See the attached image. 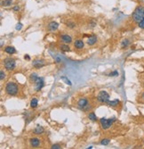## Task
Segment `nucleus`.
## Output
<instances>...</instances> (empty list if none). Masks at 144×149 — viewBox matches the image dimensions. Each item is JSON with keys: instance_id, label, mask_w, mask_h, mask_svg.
Masks as SVG:
<instances>
[{"instance_id": "1", "label": "nucleus", "mask_w": 144, "mask_h": 149, "mask_svg": "<svg viewBox=\"0 0 144 149\" xmlns=\"http://www.w3.org/2000/svg\"><path fill=\"white\" fill-rule=\"evenodd\" d=\"M132 16H133V22L139 23L141 20L144 19V6H138L133 13Z\"/></svg>"}, {"instance_id": "2", "label": "nucleus", "mask_w": 144, "mask_h": 149, "mask_svg": "<svg viewBox=\"0 0 144 149\" xmlns=\"http://www.w3.org/2000/svg\"><path fill=\"white\" fill-rule=\"evenodd\" d=\"M18 86L16 85L14 82L9 81L6 86V92L10 95H14L18 93Z\"/></svg>"}, {"instance_id": "3", "label": "nucleus", "mask_w": 144, "mask_h": 149, "mask_svg": "<svg viewBox=\"0 0 144 149\" xmlns=\"http://www.w3.org/2000/svg\"><path fill=\"white\" fill-rule=\"evenodd\" d=\"M4 65L7 71H13L16 66L15 61L12 58H7L4 61Z\"/></svg>"}, {"instance_id": "4", "label": "nucleus", "mask_w": 144, "mask_h": 149, "mask_svg": "<svg viewBox=\"0 0 144 149\" xmlns=\"http://www.w3.org/2000/svg\"><path fill=\"white\" fill-rule=\"evenodd\" d=\"M97 99L100 103H108L110 100V95L106 91H100L97 96Z\"/></svg>"}, {"instance_id": "5", "label": "nucleus", "mask_w": 144, "mask_h": 149, "mask_svg": "<svg viewBox=\"0 0 144 149\" xmlns=\"http://www.w3.org/2000/svg\"><path fill=\"white\" fill-rule=\"evenodd\" d=\"M115 121V119L113 118V119H105V118H101L100 120V122L101 124V127L102 129L104 130H107V129H109V128L111 126V124H112L113 121Z\"/></svg>"}, {"instance_id": "6", "label": "nucleus", "mask_w": 144, "mask_h": 149, "mask_svg": "<svg viewBox=\"0 0 144 149\" xmlns=\"http://www.w3.org/2000/svg\"><path fill=\"white\" fill-rule=\"evenodd\" d=\"M78 106L79 109H85L88 106V100L86 98H81L79 99L78 102Z\"/></svg>"}, {"instance_id": "7", "label": "nucleus", "mask_w": 144, "mask_h": 149, "mask_svg": "<svg viewBox=\"0 0 144 149\" xmlns=\"http://www.w3.org/2000/svg\"><path fill=\"white\" fill-rule=\"evenodd\" d=\"M35 88H36V90L37 91H39L42 88H43V86H44V79H42V78H39L38 77V79L35 80Z\"/></svg>"}, {"instance_id": "8", "label": "nucleus", "mask_w": 144, "mask_h": 149, "mask_svg": "<svg viewBox=\"0 0 144 149\" xmlns=\"http://www.w3.org/2000/svg\"><path fill=\"white\" fill-rule=\"evenodd\" d=\"M32 64H33V66H34L35 68H37V69H40V68H42V67H44V65H45L44 60H38V59L33 61Z\"/></svg>"}, {"instance_id": "9", "label": "nucleus", "mask_w": 144, "mask_h": 149, "mask_svg": "<svg viewBox=\"0 0 144 149\" xmlns=\"http://www.w3.org/2000/svg\"><path fill=\"white\" fill-rule=\"evenodd\" d=\"M61 40L64 44H69V43H71L72 42V38L70 36L64 34V35H62L61 37Z\"/></svg>"}, {"instance_id": "10", "label": "nucleus", "mask_w": 144, "mask_h": 149, "mask_svg": "<svg viewBox=\"0 0 144 149\" xmlns=\"http://www.w3.org/2000/svg\"><path fill=\"white\" fill-rule=\"evenodd\" d=\"M29 144H30V146H33V147H38V146L40 145V139H38V138H37V137L30 138V140H29Z\"/></svg>"}, {"instance_id": "11", "label": "nucleus", "mask_w": 144, "mask_h": 149, "mask_svg": "<svg viewBox=\"0 0 144 149\" xmlns=\"http://www.w3.org/2000/svg\"><path fill=\"white\" fill-rule=\"evenodd\" d=\"M58 28H59V24H58L56 22H51L50 23L48 24V30H51V31H54V30H56Z\"/></svg>"}, {"instance_id": "12", "label": "nucleus", "mask_w": 144, "mask_h": 149, "mask_svg": "<svg viewBox=\"0 0 144 149\" xmlns=\"http://www.w3.org/2000/svg\"><path fill=\"white\" fill-rule=\"evenodd\" d=\"M74 46H75V48L77 49H82V48H84V42L82 41L81 39H77Z\"/></svg>"}, {"instance_id": "13", "label": "nucleus", "mask_w": 144, "mask_h": 149, "mask_svg": "<svg viewBox=\"0 0 144 149\" xmlns=\"http://www.w3.org/2000/svg\"><path fill=\"white\" fill-rule=\"evenodd\" d=\"M5 52H6V53H7V54H14V53L16 52V50H15V48H13V47L8 46V47H6V48H5Z\"/></svg>"}, {"instance_id": "14", "label": "nucleus", "mask_w": 144, "mask_h": 149, "mask_svg": "<svg viewBox=\"0 0 144 149\" xmlns=\"http://www.w3.org/2000/svg\"><path fill=\"white\" fill-rule=\"evenodd\" d=\"M97 41V38H96V36H91L90 38H88L87 40V44L92 46V45H94Z\"/></svg>"}, {"instance_id": "15", "label": "nucleus", "mask_w": 144, "mask_h": 149, "mask_svg": "<svg viewBox=\"0 0 144 149\" xmlns=\"http://www.w3.org/2000/svg\"><path fill=\"white\" fill-rule=\"evenodd\" d=\"M43 132H44V128L42 127V126H39V125H38L36 127V129L34 130V133L37 134V135H40Z\"/></svg>"}, {"instance_id": "16", "label": "nucleus", "mask_w": 144, "mask_h": 149, "mask_svg": "<svg viewBox=\"0 0 144 149\" xmlns=\"http://www.w3.org/2000/svg\"><path fill=\"white\" fill-rule=\"evenodd\" d=\"M38 101L37 98H33L31 101H30V106H31L32 108H36L38 106Z\"/></svg>"}, {"instance_id": "17", "label": "nucleus", "mask_w": 144, "mask_h": 149, "mask_svg": "<svg viewBox=\"0 0 144 149\" xmlns=\"http://www.w3.org/2000/svg\"><path fill=\"white\" fill-rule=\"evenodd\" d=\"M12 4H13V0H4V1H2L3 6H9Z\"/></svg>"}, {"instance_id": "18", "label": "nucleus", "mask_w": 144, "mask_h": 149, "mask_svg": "<svg viewBox=\"0 0 144 149\" xmlns=\"http://www.w3.org/2000/svg\"><path fill=\"white\" fill-rule=\"evenodd\" d=\"M61 50L63 51V52H69L70 50V48H69V46H67V45H61Z\"/></svg>"}, {"instance_id": "19", "label": "nucleus", "mask_w": 144, "mask_h": 149, "mask_svg": "<svg viewBox=\"0 0 144 149\" xmlns=\"http://www.w3.org/2000/svg\"><path fill=\"white\" fill-rule=\"evenodd\" d=\"M88 118L91 120V121H96L97 120V117H96V115L94 113H90L88 114Z\"/></svg>"}, {"instance_id": "20", "label": "nucleus", "mask_w": 144, "mask_h": 149, "mask_svg": "<svg viewBox=\"0 0 144 149\" xmlns=\"http://www.w3.org/2000/svg\"><path fill=\"white\" fill-rule=\"evenodd\" d=\"M108 104L110 105V106H116V105L119 104V100L116 99V100H114V101H110V102H108Z\"/></svg>"}, {"instance_id": "21", "label": "nucleus", "mask_w": 144, "mask_h": 149, "mask_svg": "<svg viewBox=\"0 0 144 149\" xmlns=\"http://www.w3.org/2000/svg\"><path fill=\"white\" fill-rule=\"evenodd\" d=\"M100 144H101L102 146H107V145H109V144H110V139H109V138L102 139L101 141H100Z\"/></svg>"}, {"instance_id": "22", "label": "nucleus", "mask_w": 144, "mask_h": 149, "mask_svg": "<svg viewBox=\"0 0 144 149\" xmlns=\"http://www.w3.org/2000/svg\"><path fill=\"white\" fill-rule=\"evenodd\" d=\"M61 79H62V80H64V81H65V82H66V84H68V85L71 86V82H70V80H69V79H68V78H67V77H65V76L61 77Z\"/></svg>"}, {"instance_id": "23", "label": "nucleus", "mask_w": 144, "mask_h": 149, "mask_svg": "<svg viewBox=\"0 0 144 149\" xmlns=\"http://www.w3.org/2000/svg\"><path fill=\"white\" fill-rule=\"evenodd\" d=\"M129 45V40L128 39H125V40H123L122 42V48H125V47H127Z\"/></svg>"}, {"instance_id": "24", "label": "nucleus", "mask_w": 144, "mask_h": 149, "mask_svg": "<svg viewBox=\"0 0 144 149\" xmlns=\"http://www.w3.org/2000/svg\"><path fill=\"white\" fill-rule=\"evenodd\" d=\"M138 26H139V27H140L141 29H144V19L141 20V22L138 23Z\"/></svg>"}, {"instance_id": "25", "label": "nucleus", "mask_w": 144, "mask_h": 149, "mask_svg": "<svg viewBox=\"0 0 144 149\" xmlns=\"http://www.w3.org/2000/svg\"><path fill=\"white\" fill-rule=\"evenodd\" d=\"M38 77L37 76V74H35V73H33V74H31V75H30V79H31L32 80L34 81V82H35V80L38 79Z\"/></svg>"}, {"instance_id": "26", "label": "nucleus", "mask_w": 144, "mask_h": 149, "mask_svg": "<svg viewBox=\"0 0 144 149\" xmlns=\"http://www.w3.org/2000/svg\"><path fill=\"white\" fill-rule=\"evenodd\" d=\"M5 78H6V74H5V72H4L3 71H1L0 72V79H1V80H3Z\"/></svg>"}, {"instance_id": "27", "label": "nucleus", "mask_w": 144, "mask_h": 149, "mask_svg": "<svg viewBox=\"0 0 144 149\" xmlns=\"http://www.w3.org/2000/svg\"><path fill=\"white\" fill-rule=\"evenodd\" d=\"M52 148L53 149H60V148H61V146H60V145H58V144H56V145H53V146H52Z\"/></svg>"}, {"instance_id": "28", "label": "nucleus", "mask_w": 144, "mask_h": 149, "mask_svg": "<svg viewBox=\"0 0 144 149\" xmlns=\"http://www.w3.org/2000/svg\"><path fill=\"white\" fill-rule=\"evenodd\" d=\"M22 28V23H18V24H17V25H16V30H21V29Z\"/></svg>"}, {"instance_id": "29", "label": "nucleus", "mask_w": 144, "mask_h": 149, "mask_svg": "<svg viewBox=\"0 0 144 149\" xmlns=\"http://www.w3.org/2000/svg\"><path fill=\"white\" fill-rule=\"evenodd\" d=\"M118 75V72H111L110 74V76H117Z\"/></svg>"}, {"instance_id": "30", "label": "nucleus", "mask_w": 144, "mask_h": 149, "mask_svg": "<svg viewBox=\"0 0 144 149\" xmlns=\"http://www.w3.org/2000/svg\"><path fill=\"white\" fill-rule=\"evenodd\" d=\"M20 9V8H19V7H18V6H15V7H14V8H13V10H14V11H18V10H19Z\"/></svg>"}, {"instance_id": "31", "label": "nucleus", "mask_w": 144, "mask_h": 149, "mask_svg": "<svg viewBox=\"0 0 144 149\" xmlns=\"http://www.w3.org/2000/svg\"><path fill=\"white\" fill-rule=\"evenodd\" d=\"M24 58H25V59H28V60H29V59H30L28 55H25V56H24Z\"/></svg>"}, {"instance_id": "32", "label": "nucleus", "mask_w": 144, "mask_h": 149, "mask_svg": "<svg viewBox=\"0 0 144 149\" xmlns=\"http://www.w3.org/2000/svg\"><path fill=\"white\" fill-rule=\"evenodd\" d=\"M141 97H142V99H144V93L142 94V95H141Z\"/></svg>"}]
</instances>
